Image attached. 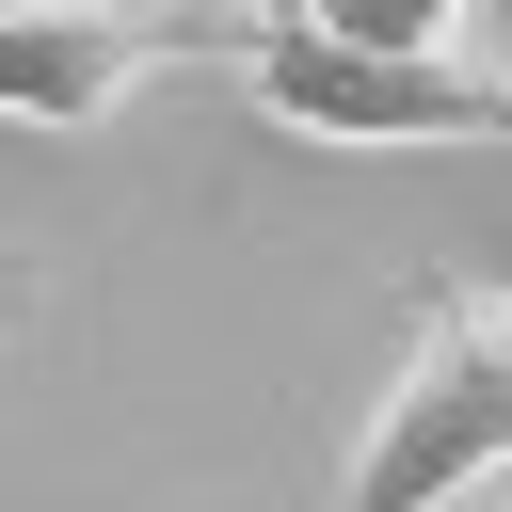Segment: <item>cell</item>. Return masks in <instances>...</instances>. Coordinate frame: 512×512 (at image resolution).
Listing matches in <instances>:
<instances>
[{"instance_id": "cell-1", "label": "cell", "mask_w": 512, "mask_h": 512, "mask_svg": "<svg viewBox=\"0 0 512 512\" xmlns=\"http://www.w3.org/2000/svg\"><path fill=\"white\" fill-rule=\"evenodd\" d=\"M496 480H512V288L432 272L384 400L352 416V448L320 480V512H464Z\"/></svg>"}, {"instance_id": "cell-7", "label": "cell", "mask_w": 512, "mask_h": 512, "mask_svg": "<svg viewBox=\"0 0 512 512\" xmlns=\"http://www.w3.org/2000/svg\"><path fill=\"white\" fill-rule=\"evenodd\" d=\"M464 512H512V480H496V496H464Z\"/></svg>"}, {"instance_id": "cell-3", "label": "cell", "mask_w": 512, "mask_h": 512, "mask_svg": "<svg viewBox=\"0 0 512 512\" xmlns=\"http://www.w3.org/2000/svg\"><path fill=\"white\" fill-rule=\"evenodd\" d=\"M208 0H0V128H112L160 64H224Z\"/></svg>"}, {"instance_id": "cell-4", "label": "cell", "mask_w": 512, "mask_h": 512, "mask_svg": "<svg viewBox=\"0 0 512 512\" xmlns=\"http://www.w3.org/2000/svg\"><path fill=\"white\" fill-rule=\"evenodd\" d=\"M256 16L304 48H352V64H464V32L496 0H256Z\"/></svg>"}, {"instance_id": "cell-2", "label": "cell", "mask_w": 512, "mask_h": 512, "mask_svg": "<svg viewBox=\"0 0 512 512\" xmlns=\"http://www.w3.org/2000/svg\"><path fill=\"white\" fill-rule=\"evenodd\" d=\"M224 80L256 96V128H304V144H512L496 64H352V48H304L272 16H240Z\"/></svg>"}, {"instance_id": "cell-5", "label": "cell", "mask_w": 512, "mask_h": 512, "mask_svg": "<svg viewBox=\"0 0 512 512\" xmlns=\"http://www.w3.org/2000/svg\"><path fill=\"white\" fill-rule=\"evenodd\" d=\"M480 32H496V80H512V0H496V16H480Z\"/></svg>"}, {"instance_id": "cell-6", "label": "cell", "mask_w": 512, "mask_h": 512, "mask_svg": "<svg viewBox=\"0 0 512 512\" xmlns=\"http://www.w3.org/2000/svg\"><path fill=\"white\" fill-rule=\"evenodd\" d=\"M16 320H32V288H0V352H16Z\"/></svg>"}]
</instances>
